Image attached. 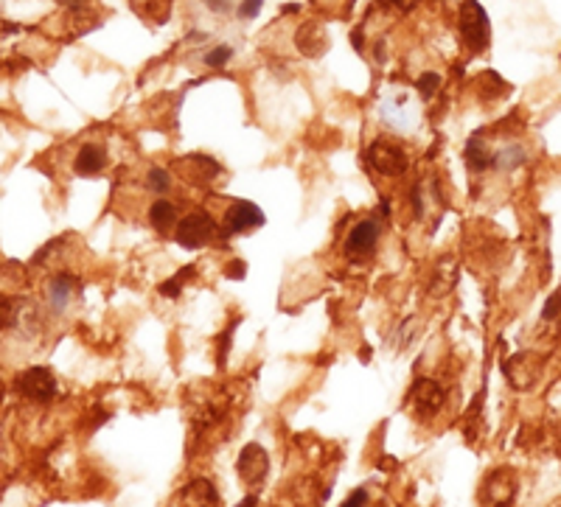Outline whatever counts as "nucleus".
<instances>
[{
    "label": "nucleus",
    "instance_id": "1",
    "mask_svg": "<svg viewBox=\"0 0 561 507\" xmlns=\"http://www.w3.org/2000/svg\"><path fill=\"white\" fill-rule=\"evenodd\" d=\"M217 236H222V227L217 225V219L210 217L208 210H191L188 217H183L174 227V241H177L183 249H200L208 247Z\"/></svg>",
    "mask_w": 561,
    "mask_h": 507
},
{
    "label": "nucleus",
    "instance_id": "2",
    "mask_svg": "<svg viewBox=\"0 0 561 507\" xmlns=\"http://www.w3.org/2000/svg\"><path fill=\"white\" fill-rule=\"evenodd\" d=\"M460 37H463V45H466L474 56L483 53V51H489V45H491L489 14L477 4V0H463V6H460Z\"/></svg>",
    "mask_w": 561,
    "mask_h": 507
},
{
    "label": "nucleus",
    "instance_id": "3",
    "mask_svg": "<svg viewBox=\"0 0 561 507\" xmlns=\"http://www.w3.org/2000/svg\"><path fill=\"white\" fill-rule=\"evenodd\" d=\"M365 160L376 174H382V177H399V174H404L410 166L408 151H404L399 143L388 141V138H376L371 146H367Z\"/></svg>",
    "mask_w": 561,
    "mask_h": 507
},
{
    "label": "nucleus",
    "instance_id": "4",
    "mask_svg": "<svg viewBox=\"0 0 561 507\" xmlns=\"http://www.w3.org/2000/svg\"><path fill=\"white\" fill-rule=\"evenodd\" d=\"M14 389H17V396H23L26 401H34V404H51L56 396H60V384H56L51 367L23 370V373L14 379Z\"/></svg>",
    "mask_w": 561,
    "mask_h": 507
},
{
    "label": "nucleus",
    "instance_id": "5",
    "mask_svg": "<svg viewBox=\"0 0 561 507\" xmlns=\"http://www.w3.org/2000/svg\"><path fill=\"white\" fill-rule=\"evenodd\" d=\"M379 115L382 121L388 124L393 132H413L416 124H418V104H413V99L408 93L401 90H393L382 99L379 104Z\"/></svg>",
    "mask_w": 561,
    "mask_h": 507
},
{
    "label": "nucleus",
    "instance_id": "6",
    "mask_svg": "<svg viewBox=\"0 0 561 507\" xmlns=\"http://www.w3.org/2000/svg\"><path fill=\"white\" fill-rule=\"evenodd\" d=\"M267 222L264 210L256 202H247V200H234L230 208L225 210V219H222V236L219 239H230V236H239V233H250V230H259Z\"/></svg>",
    "mask_w": 561,
    "mask_h": 507
},
{
    "label": "nucleus",
    "instance_id": "7",
    "mask_svg": "<svg viewBox=\"0 0 561 507\" xmlns=\"http://www.w3.org/2000/svg\"><path fill=\"white\" fill-rule=\"evenodd\" d=\"M408 404L416 409V415L421 421H427L433 415H438L443 404H447V389H443L435 379H427V376H421L413 381L410 387V393H408Z\"/></svg>",
    "mask_w": 561,
    "mask_h": 507
},
{
    "label": "nucleus",
    "instance_id": "8",
    "mask_svg": "<svg viewBox=\"0 0 561 507\" xmlns=\"http://www.w3.org/2000/svg\"><path fill=\"white\" fill-rule=\"evenodd\" d=\"M379 239H382V227L376 219H362L351 227V233L345 236V244H342V252L345 258L351 261H362V258H371L376 247H379Z\"/></svg>",
    "mask_w": 561,
    "mask_h": 507
},
{
    "label": "nucleus",
    "instance_id": "9",
    "mask_svg": "<svg viewBox=\"0 0 561 507\" xmlns=\"http://www.w3.org/2000/svg\"><path fill=\"white\" fill-rule=\"evenodd\" d=\"M174 171H177L188 185L208 188L222 174V166L210 158V154L194 151V154H186V158H180L177 163H174Z\"/></svg>",
    "mask_w": 561,
    "mask_h": 507
},
{
    "label": "nucleus",
    "instance_id": "10",
    "mask_svg": "<svg viewBox=\"0 0 561 507\" xmlns=\"http://www.w3.org/2000/svg\"><path fill=\"white\" fill-rule=\"evenodd\" d=\"M516 487H519V479H516V471L508 465L497 468V471H491L486 479H483L480 485V502L486 504H511L514 496H516Z\"/></svg>",
    "mask_w": 561,
    "mask_h": 507
},
{
    "label": "nucleus",
    "instance_id": "11",
    "mask_svg": "<svg viewBox=\"0 0 561 507\" xmlns=\"http://www.w3.org/2000/svg\"><path fill=\"white\" fill-rule=\"evenodd\" d=\"M236 471L242 477L244 485L250 487H261L267 482V474H269V454L264 452L261 443H247L242 452H239V460H236Z\"/></svg>",
    "mask_w": 561,
    "mask_h": 507
},
{
    "label": "nucleus",
    "instance_id": "12",
    "mask_svg": "<svg viewBox=\"0 0 561 507\" xmlns=\"http://www.w3.org/2000/svg\"><path fill=\"white\" fill-rule=\"evenodd\" d=\"M502 373H506L511 387L531 389L541 376V359L531 354V350H522V354H514L511 359L502 362Z\"/></svg>",
    "mask_w": 561,
    "mask_h": 507
},
{
    "label": "nucleus",
    "instance_id": "13",
    "mask_svg": "<svg viewBox=\"0 0 561 507\" xmlns=\"http://www.w3.org/2000/svg\"><path fill=\"white\" fill-rule=\"evenodd\" d=\"M458 283V261L455 256H441L430 272V283H427V291L430 298H447L450 291L455 289Z\"/></svg>",
    "mask_w": 561,
    "mask_h": 507
},
{
    "label": "nucleus",
    "instance_id": "14",
    "mask_svg": "<svg viewBox=\"0 0 561 507\" xmlns=\"http://www.w3.org/2000/svg\"><path fill=\"white\" fill-rule=\"evenodd\" d=\"M82 283L79 278H73L70 272H60L51 283H48V308L51 315H65L70 300H73V291H79Z\"/></svg>",
    "mask_w": 561,
    "mask_h": 507
},
{
    "label": "nucleus",
    "instance_id": "15",
    "mask_svg": "<svg viewBox=\"0 0 561 507\" xmlns=\"http://www.w3.org/2000/svg\"><path fill=\"white\" fill-rule=\"evenodd\" d=\"M104 168H107V151L99 143H85L73 160V171L79 174V177H95V174H102Z\"/></svg>",
    "mask_w": 561,
    "mask_h": 507
},
{
    "label": "nucleus",
    "instance_id": "16",
    "mask_svg": "<svg viewBox=\"0 0 561 507\" xmlns=\"http://www.w3.org/2000/svg\"><path fill=\"white\" fill-rule=\"evenodd\" d=\"M466 166H469V171H474V174H483V171H489V168H494V151H491V146L483 141V129H477L472 138L466 141Z\"/></svg>",
    "mask_w": 561,
    "mask_h": 507
},
{
    "label": "nucleus",
    "instance_id": "17",
    "mask_svg": "<svg viewBox=\"0 0 561 507\" xmlns=\"http://www.w3.org/2000/svg\"><path fill=\"white\" fill-rule=\"evenodd\" d=\"M295 45H298L301 53H306V56H323L326 48H328V37H326V31H323L320 23H306V26L298 29Z\"/></svg>",
    "mask_w": 561,
    "mask_h": 507
},
{
    "label": "nucleus",
    "instance_id": "18",
    "mask_svg": "<svg viewBox=\"0 0 561 507\" xmlns=\"http://www.w3.org/2000/svg\"><path fill=\"white\" fill-rule=\"evenodd\" d=\"M149 222L158 233H169L171 227H177V208L169 200H154L149 208Z\"/></svg>",
    "mask_w": 561,
    "mask_h": 507
},
{
    "label": "nucleus",
    "instance_id": "19",
    "mask_svg": "<svg viewBox=\"0 0 561 507\" xmlns=\"http://www.w3.org/2000/svg\"><path fill=\"white\" fill-rule=\"evenodd\" d=\"M525 160H528L525 146L508 143V146H502V149L494 151V168H499V171H516V168L525 166Z\"/></svg>",
    "mask_w": 561,
    "mask_h": 507
},
{
    "label": "nucleus",
    "instance_id": "20",
    "mask_svg": "<svg viewBox=\"0 0 561 507\" xmlns=\"http://www.w3.org/2000/svg\"><path fill=\"white\" fill-rule=\"evenodd\" d=\"M197 278V266L194 264H188V266H183L180 272H177V275H171L166 283H161V295L163 298H169V300H174V298H180V291L186 289V283L188 281H194Z\"/></svg>",
    "mask_w": 561,
    "mask_h": 507
},
{
    "label": "nucleus",
    "instance_id": "21",
    "mask_svg": "<svg viewBox=\"0 0 561 507\" xmlns=\"http://www.w3.org/2000/svg\"><path fill=\"white\" fill-rule=\"evenodd\" d=\"M183 499L186 502H208V504H217L219 502V494H217V487L210 485V479H194L191 485H186V491H183Z\"/></svg>",
    "mask_w": 561,
    "mask_h": 507
},
{
    "label": "nucleus",
    "instance_id": "22",
    "mask_svg": "<svg viewBox=\"0 0 561 507\" xmlns=\"http://www.w3.org/2000/svg\"><path fill=\"white\" fill-rule=\"evenodd\" d=\"M441 85H443V79H441V73H421L418 76V82H416V90H418V95H421V99L424 102H430L433 99V95L441 90Z\"/></svg>",
    "mask_w": 561,
    "mask_h": 507
},
{
    "label": "nucleus",
    "instance_id": "23",
    "mask_svg": "<svg viewBox=\"0 0 561 507\" xmlns=\"http://www.w3.org/2000/svg\"><path fill=\"white\" fill-rule=\"evenodd\" d=\"M146 188H149L152 193H166V191L171 188L169 171L161 168V166H152V168L146 171Z\"/></svg>",
    "mask_w": 561,
    "mask_h": 507
},
{
    "label": "nucleus",
    "instance_id": "24",
    "mask_svg": "<svg viewBox=\"0 0 561 507\" xmlns=\"http://www.w3.org/2000/svg\"><path fill=\"white\" fill-rule=\"evenodd\" d=\"M230 56H234V48H230V45H217L214 51H208V53L202 56V62H205L208 68H225V65L230 62Z\"/></svg>",
    "mask_w": 561,
    "mask_h": 507
},
{
    "label": "nucleus",
    "instance_id": "25",
    "mask_svg": "<svg viewBox=\"0 0 561 507\" xmlns=\"http://www.w3.org/2000/svg\"><path fill=\"white\" fill-rule=\"evenodd\" d=\"M561 317V291H556V295L545 303V308H541V320L545 323H553Z\"/></svg>",
    "mask_w": 561,
    "mask_h": 507
},
{
    "label": "nucleus",
    "instance_id": "26",
    "mask_svg": "<svg viewBox=\"0 0 561 507\" xmlns=\"http://www.w3.org/2000/svg\"><path fill=\"white\" fill-rule=\"evenodd\" d=\"M418 323V317H408L401 325H399V348H408L410 342H413V334L418 328H413Z\"/></svg>",
    "mask_w": 561,
    "mask_h": 507
},
{
    "label": "nucleus",
    "instance_id": "27",
    "mask_svg": "<svg viewBox=\"0 0 561 507\" xmlns=\"http://www.w3.org/2000/svg\"><path fill=\"white\" fill-rule=\"evenodd\" d=\"M264 6V0H242V6H239V20H253V17H259Z\"/></svg>",
    "mask_w": 561,
    "mask_h": 507
},
{
    "label": "nucleus",
    "instance_id": "28",
    "mask_svg": "<svg viewBox=\"0 0 561 507\" xmlns=\"http://www.w3.org/2000/svg\"><path fill=\"white\" fill-rule=\"evenodd\" d=\"M234 331H236V323L227 325V334H222V339H219V356H217L219 367H225V362H227V350H230V339H234Z\"/></svg>",
    "mask_w": 561,
    "mask_h": 507
},
{
    "label": "nucleus",
    "instance_id": "29",
    "mask_svg": "<svg viewBox=\"0 0 561 507\" xmlns=\"http://www.w3.org/2000/svg\"><path fill=\"white\" fill-rule=\"evenodd\" d=\"M410 202H413V217L424 219V191H421V185L410 188Z\"/></svg>",
    "mask_w": 561,
    "mask_h": 507
},
{
    "label": "nucleus",
    "instance_id": "30",
    "mask_svg": "<svg viewBox=\"0 0 561 507\" xmlns=\"http://www.w3.org/2000/svg\"><path fill=\"white\" fill-rule=\"evenodd\" d=\"M247 275V264L244 261H230V266L225 269V278H234V281H242Z\"/></svg>",
    "mask_w": 561,
    "mask_h": 507
},
{
    "label": "nucleus",
    "instance_id": "31",
    "mask_svg": "<svg viewBox=\"0 0 561 507\" xmlns=\"http://www.w3.org/2000/svg\"><path fill=\"white\" fill-rule=\"evenodd\" d=\"M365 502H371V496H367V491H365V487H357V491L354 494H348L345 496V507H351V504H365Z\"/></svg>",
    "mask_w": 561,
    "mask_h": 507
},
{
    "label": "nucleus",
    "instance_id": "32",
    "mask_svg": "<svg viewBox=\"0 0 561 507\" xmlns=\"http://www.w3.org/2000/svg\"><path fill=\"white\" fill-rule=\"evenodd\" d=\"M93 418H95V421H93V426H90V429H99V426H102V423H107L112 415H110V413H104L102 406H95V409H93Z\"/></svg>",
    "mask_w": 561,
    "mask_h": 507
},
{
    "label": "nucleus",
    "instance_id": "33",
    "mask_svg": "<svg viewBox=\"0 0 561 507\" xmlns=\"http://www.w3.org/2000/svg\"><path fill=\"white\" fill-rule=\"evenodd\" d=\"M384 4L396 6L399 12H410V9H416V6H418V0H384Z\"/></svg>",
    "mask_w": 561,
    "mask_h": 507
},
{
    "label": "nucleus",
    "instance_id": "34",
    "mask_svg": "<svg viewBox=\"0 0 561 507\" xmlns=\"http://www.w3.org/2000/svg\"><path fill=\"white\" fill-rule=\"evenodd\" d=\"M205 6H208V9H214V12H227L230 0H205Z\"/></svg>",
    "mask_w": 561,
    "mask_h": 507
},
{
    "label": "nucleus",
    "instance_id": "35",
    "mask_svg": "<svg viewBox=\"0 0 561 507\" xmlns=\"http://www.w3.org/2000/svg\"><path fill=\"white\" fill-rule=\"evenodd\" d=\"M62 6H68V9H82L85 6V0H60Z\"/></svg>",
    "mask_w": 561,
    "mask_h": 507
},
{
    "label": "nucleus",
    "instance_id": "36",
    "mask_svg": "<svg viewBox=\"0 0 561 507\" xmlns=\"http://www.w3.org/2000/svg\"><path fill=\"white\" fill-rule=\"evenodd\" d=\"M256 502H259L256 496H244V499H242V504H256Z\"/></svg>",
    "mask_w": 561,
    "mask_h": 507
}]
</instances>
